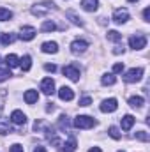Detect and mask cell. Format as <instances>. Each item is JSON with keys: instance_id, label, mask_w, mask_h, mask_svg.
<instances>
[{"instance_id": "b9f144b4", "label": "cell", "mask_w": 150, "mask_h": 152, "mask_svg": "<svg viewBox=\"0 0 150 152\" xmlns=\"http://www.w3.org/2000/svg\"><path fill=\"white\" fill-rule=\"evenodd\" d=\"M120 152H124V151H120Z\"/></svg>"}, {"instance_id": "2e32d148", "label": "cell", "mask_w": 150, "mask_h": 152, "mask_svg": "<svg viewBox=\"0 0 150 152\" xmlns=\"http://www.w3.org/2000/svg\"><path fill=\"white\" fill-rule=\"evenodd\" d=\"M23 97H25V103L27 104H34V103H37L39 94H37V90H27Z\"/></svg>"}, {"instance_id": "d6a6232c", "label": "cell", "mask_w": 150, "mask_h": 152, "mask_svg": "<svg viewBox=\"0 0 150 152\" xmlns=\"http://www.w3.org/2000/svg\"><path fill=\"white\" fill-rule=\"evenodd\" d=\"M9 76H11L9 69H0V83H2V81H5V80H7Z\"/></svg>"}, {"instance_id": "e0dca14e", "label": "cell", "mask_w": 150, "mask_h": 152, "mask_svg": "<svg viewBox=\"0 0 150 152\" xmlns=\"http://www.w3.org/2000/svg\"><path fill=\"white\" fill-rule=\"evenodd\" d=\"M16 41V36L14 34H0V44L7 46V44H12Z\"/></svg>"}, {"instance_id": "4316f807", "label": "cell", "mask_w": 150, "mask_h": 152, "mask_svg": "<svg viewBox=\"0 0 150 152\" xmlns=\"http://www.w3.org/2000/svg\"><path fill=\"white\" fill-rule=\"evenodd\" d=\"M108 39L113 42H118V41H122V34L117 30H108Z\"/></svg>"}, {"instance_id": "9c48e42d", "label": "cell", "mask_w": 150, "mask_h": 152, "mask_svg": "<svg viewBox=\"0 0 150 152\" xmlns=\"http://www.w3.org/2000/svg\"><path fill=\"white\" fill-rule=\"evenodd\" d=\"M36 34H37V30L34 27H21V30H20V37L23 41H32L36 37Z\"/></svg>"}, {"instance_id": "4dcf8cb0", "label": "cell", "mask_w": 150, "mask_h": 152, "mask_svg": "<svg viewBox=\"0 0 150 152\" xmlns=\"http://www.w3.org/2000/svg\"><path fill=\"white\" fill-rule=\"evenodd\" d=\"M136 140H140V142H149L147 131H138V133H136Z\"/></svg>"}, {"instance_id": "1f68e13d", "label": "cell", "mask_w": 150, "mask_h": 152, "mask_svg": "<svg viewBox=\"0 0 150 152\" xmlns=\"http://www.w3.org/2000/svg\"><path fill=\"white\" fill-rule=\"evenodd\" d=\"M90 104H92V97L85 96V97H81V99H79V106H90Z\"/></svg>"}, {"instance_id": "8992f818", "label": "cell", "mask_w": 150, "mask_h": 152, "mask_svg": "<svg viewBox=\"0 0 150 152\" xmlns=\"http://www.w3.org/2000/svg\"><path fill=\"white\" fill-rule=\"evenodd\" d=\"M127 20H129V11H127V9H117V11L113 12V21H115V23L122 25V23H125Z\"/></svg>"}, {"instance_id": "ab89813d", "label": "cell", "mask_w": 150, "mask_h": 152, "mask_svg": "<svg viewBox=\"0 0 150 152\" xmlns=\"http://www.w3.org/2000/svg\"><path fill=\"white\" fill-rule=\"evenodd\" d=\"M88 152H103V151H101L99 147H92V149H90V151H88Z\"/></svg>"}, {"instance_id": "d6986e66", "label": "cell", "mask_w": 150, "mask_h": 152, "mask_svg": "<svg viewBox=\"0 0 150 152\" xmlns=\"http://www.w3.org/2000/svg\"><path fill=\"white\" fill-rule=\"evenodd\" d=\"M143 103H145V99H143L141 96H134V97H131V99H129L131 108H141V106H143Z\"/></svg>"}, {"instance_id": "ba28073f", "label": "cell", "mask_w": 150, "mask_h": 152, "mask_svg": "<svg viewBox=\"0 0 150 152\" xmlns=\"http://www.w3.org/2000/svg\"><path fill=\"white\" fill-rule=\"evenodd\" d=\"M41 90H42L46 96H51V94L55 92V81H53L51 78H44V80L41 81Z\"/></svg>"}, {"instance_id": "d4e9b609", "label": "cell", "mask_w": 150, "mask_h": 152, "mask_svg": "<svg viewBox=\"0 0 150 152\" xmlns=\"http://www.w3.org/2000/svg\"><path fill=\"white\" fill-rule=\"evenodd\" d=\"M11 18H12V12H11L9 9L0 7V21H7V20H11Z\"/></svg>"}, {"instance_id": "83f0119b", "label": "cell", "mask_w": 150, "mask_h": 152, "mask_svg": "<svg viewBox=\"0 0 150 152\" xmlns=\"http://www.w3.org/2000/svg\"><path fill=\"white\" fill-rule=\"evenodd\" d=\"M108 134H110V136H111L113 140H120V138H122V134H120V131H118V127H110V129H108Z\"/></svg>"}, {"instance_id": "e575fe53", "label": "cell", "mask_w": 150, "mask_h": 152, "mask_svg": "<svg viewBox=\"0 0 150 152\" xmlns=\"http://www.w3.org/2000/svg\"><path fill=\"white\" fill-rule=\"evenodd\" d=\"M122 69H124V64H122V62H117V64L113 66V73H120Z\"/></svg>"}, {"instance_id": "836d02e7", "label": "cell", "mask_w": 150, "mask_h": 152, "mask_svg": "<svg viewBox=\"0 0 150 152\" xmlns=\"http://www.w3.org/2000/svg\"><path fill=\"white\" fill-rule=\"evenodd\" d=\"M44 69H46L48 73H55V71H57V66H55V64H46Z\"/></svg>"}, {"instance_id": "8d00e7d4", "label": "cell", "mask_w": 150, "mask_h": 152, "mask_svg": "<svg viewBox=\"0 0 150 152\" xmlns=\"http://www.w3.org/2000/svg\"><path fill=\"white\" fill-rule=\"evenodd\" d=\"M143 20H145V21H150V7H147V9L143 11Z\"/></svg>"}, {"instance_id": "7a4b0ae2", "label": "cell", "mask_w": 150, "mask_h": 152, "mask_svg": "<svg viewBox=\"0 0 150 152\" xmlns=\"http://www.w3.org/2000/svg\"><path fill=\"white\" fill-rule=\"evenodd\" d=\"M143 78V69L141 67H133V69H129L125 75H124V80L127 81V83H136V81H140Z\"/></svg>"}, {"instance_id": "7c38bea8", "label": "cell", "mask_w": 150, "mask_h": 152, "mask_svg": "<svg viewBox=\"0 0 150 152\" xmlns=\"http://www.w3.org/2000/svg\"><path fill=\"white\" fill-rule=\"evenodd\" d=\"M11 120H12L14 124H18V126H23V124L27 122V115L23 113L21 110H14V112L11 113Z\"/></svg>"}, {"instance_id": "277c9868", "label": "cell", "mask_w": 150, "mask_h": 152, "mask_svg": "<svg viewBox=\"0 0 150 152\" xmlns=\"http://www.w3.org/2000/svg\"><path fill=\"white\" fill-rule=\"evenodd\" d=\"M62 73H64V76H67V78L73 80V81H78V80H79V67H78L76 64L66 66V67L62 69Z\"/></svg>"}, {"instance_id": "cb8c5ba5", "label": "cell", "mask_w": 150, "mask_h": 152, "mask_svg": "<svg viewBox=\"0 0 150 152\" xmlns=\"http://www.w3.org/2000/svg\"><path fill=\"white\" fill-rule=\"evenodd\" d=\"M55 28H57V25H55V23H53L51 20L44 21V23H42V27H41V30H42V32H53Z\"/></svg>"}, {"instance_id": "484cf974", "label": "cell", "mask_w": 150, "mask_h": 152, "mask_svg": "<svg viewBox=\"0 0 150 152\" xmlns=\"http://www.w3.org/2000/svg\"><path fill=\"white\" fill-rule=\"evenodd\" d=\"M9 133H11V126H9V122L0 118V134H9Z\"/></svg>"}, {"instance_id": "30bf717a", "label": "cell", "mask_w": 150, "mask_h": 152, "mask_svg": "<svg viewBox=\"0 0 150 152\" xmlns=\"http://www.w3.org/2000/svg\"><path fill=\"white\" fill-rule=\"evenodd\" d=\"M87 48H88V42L83 41V39H76V41L71 42V51L73 53H83Z\"/></svg>"}, {"instance_id": "6da1fadb", "label": "cell", "mask_w": 150, "mask_h": 152, "mask_svg": "<svg viewBox=\"0 0 150 152\" xmlns=\"http://www.w3.org/2000/svg\"><path fill=\"white\" fill-rule=\"evenodd\" d=\"M94 126H95V120L88 115H78L74 118V127H78V129H90Z\"/></svg>"}, {"instance_id": "7402d4cb", "label": "cell", "mask_w": 150, "mask_h": 152, "mask_svg": "<svg viewBox=\"0 0 150 152\" xmlns=\"http://www.w3.org/2000/svg\"><path fill=\"white\" fill-rule=\"evenodd\" d=\"M20 66H21L23 71H30V67H32V58H30L28 55H25V57L20 60Z\"/></svg>"}, {"instance_id": "44dd1931", "label": "cell", "mask_w": 150, "mask_h": 152, "mask_svg": "<svg viewBox=\"0 0 150 152\" xmlns=\"http://www.w3.org/2000/svg\"><path fill=\"white\" fill-rule=\"evenodd\" d=\"M76 151V138L71 136L66 143H64V152H74Z\"/></svg>"}, {"instance_id": "603a6c76", "label": "cell", "mask_w": 150, "mask_h": 152, "mask_svg": "<svg viewBox=\"0 0 150 152\" xmlns=\"http://www.w3.org/2000/svg\"><path fill=\"white\" fill-rule=\"evenodd\" d=\"M115 81H117V78L111 73H106V75H103V78H101V83L103 85H113Z\"/></svg>"}, {"instance_id": "f546056e", "label": "cell", "mask_w": 150, "mask_h": 152, "mask_svg": "<svg viewBox=\"0 0 150 152\" xmlns=\"http://www.w3.org/2000/svg\"><path fill=\"white\" fill-rule=\"evenodd\" d=\"M5 99H7V90L5 88H0V115H2V110H4Z\"/></svg>"}, {"instance_id": "5bb4252c", "label": "cell", "mask_w": 150, "mask_h": 152, "mask_svg": "<svg viewBox=\"0 0 150 152\" xmlns=\"http://www.w3.org/2000/svg\"><path fill=\"white\" fill-rule=\"evenodd\" d=\"M134 120H136V118H134L133 115H125V117L120 120V126H122V129H124V131H129V129L134 126Z\"/></svg>"}, {"instance_id": "5b68a950", "label": "cell", "mask_w": 150, "mask_h": 152, "mask_svg": "<svg viewBox=\"0 0 150 152\" xmlns=\"http://www.w3.org/2000/svg\"><path fill=\"white\" fill-rule=\"evenodd\" d=\"M51 9H55V4L53 2H44V4H41L37 7H34L32 9V14H36V16H44L48 11H51Z\"/></svg>"}, {"instance_id": "3957f363", "label": "cell", "mask_w": 150, "mask_h": 152, "mask_svg": "<svg viewBox=\"0 0 150 152\" xmlns=\"http://www.w3.org/2000/svg\"><path fill=\"white\" fill-rule=\"evenodd\" d=\"M129 46L133 50H143L147 46V37L143 34H136V36H133V37L129 39Z\"/></svg>"}, {"instance_id": "8fae6325", "label": "cell", "mask_w": 150, "mask_h": 152, "mask_svg": "<svg viewBox=\"0 0 150 152\" xmlns=\"http://www.w3.org/2000/svg\"><path fill=\"white\" fill-rule=\"evenodd\" d=\"M58 97H60L62 101H73V99H74V92H73L71 87H62V88L58 90Z\"/></svg>"}, {"instance_id": "f1b7e54d", "label": "cell", "mask_w": 150, "mask_h": 152, "mask_svg": "<svg viewBox=\"0 0 150 152\" xmlns=\"http://www.w3.org/2000/svg\"><path fill=\"white\" fill-rule=\"evenodd\" d=\"M58 126H60V129H69V120H67V117L66 115H60V118H58Z\"/></svg>"}, {"instance_id": "52a82bcc", "label": "cell", "mask_w": 150, "mask_h": 152, "mask_svg": "<svg viewBox=\"0 0 150 152\" xmlns=\"http://www.w3.org/2000/svg\"><path fill=\"white\" fill-rule=\"evenodd\" d=\"M118 108V103H117V99H104L103 101V104H101V112L103 113H111Z\"/></svg>"}, {"instance_id": "74e56055", "label": "cell", "mask_w": 150, "mask_h": 152, "mask_svg": "<svg viewBox=\"0 0 150 152\" xmlns=\"http://www.w3.org/2000/svg\"><path fill=\"white\" fill-rule=\"evenodd\" d=\"M113 53H117V55H118V53H124V46H117V48L113 50Z\"/></svg>"}, {"instance_id": "ffe728a7", "label": "cell", "mask_w": 150, "mask_h": 152, "mask_svg": "<svg viewBox=\"0 0 150 152\" xmlns=\"http://www.w3.org/2000/svg\"><path fill=\"white\" fill-rule=\"evenodd\" d=\"M66 16H67V18H69V20H71L74 25H78V27H83V21H81V18H79V16H76L74 11H67V12H66Z\"/></svg>"}, {"instance_id": "d590c367", "label": "cell", "mask_w": 150, "mask_h": 152, "mask_svg": "<svg viewBox=\"0 0 150 152\" xmlns=\"http://www.w3.org/2000/svg\"><path fill=\"white\" fill-rule=\"evenodd\" d=\"M11 152H23V147H21L20 143H14V145L11 147Z\"/></svg>"}, {"instance_id": "9a60e30c", "label": "cell", "mask_w": 150, "mask_h": 152, "mask_svg": "<svg viewBox=\"0 0 150 152\" xmlns=\"http://www.w3.org/2000/svg\"><path fill=\"white\" fill-rule=\"evenodd\" d=\"M97 5H99L97 0H81V7H83L85 11H88V12L97 11Z\"/></svg>"}, {"instance_id": "f35d334b", "label": "cell", "mask_w": 150, "mask_h": 152, "mask_svg": "<svg viewBox=\"0 0 150 152\" xmlns=\"http://www.w3.org/2000/svg\"><path fill=\"white\" fill-rule=\"evenodd\" d=\"M34 152H46V149H44V147H41V145H37V147L34 149Z\"/></svg>"}, {"instance_id": "4fadbf2b", "label": "cell", "mask_w": 150, "mask_h": 152, "mask_svg": "<svg viewBox=\"0 0 150 152\" xmlns=\"http://www.w3.org/2000/svg\"><path fill=\"white\" fill-rule=\"evenodd\" d=\"M41 50H42L44 53H57V51H58V44L53 42V41H46V42H42Z\"/></svg>"}, {"instance_id": "60d3db41", "label": "cell", "mask_w": 150, "mask_h": 152, "mask_svg": "<svg viewBox=\"0 0 150 152\" xmlns=\"http://www.w3.org/2000/svg\"><path fill=\"white\" fill-rule=\"evenodd\" d=\"M129 2H138V0H129Z\"/></svg>"}, {"instance_id": "ac0fdd59", "label": "cell", "mask_w": 150, "mask_h": 152, "mask_svg": "<svg viewBox=\"0 0 150 152\" xmlns=\"http://www.w3.org/2000/svg\"><path fill=\"white\" fill-rule=\"evenodd\" d=\"M5 66L7 67H18L20 66V58L16 55H7L5 57Z\"/></svg>"}]
</instances>
